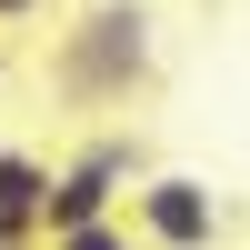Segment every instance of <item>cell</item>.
<instances>
[{"instance_id":"6da1fadb","label":"cell","mask_w":250,"mask_h":250,"mask_svg":"<svg viewBox=\"0 0 250 250\" xmlns=\"http://www.w3.org/2000/svg\"><path fill=\"white\" fill-rule=\"evenodd\" d=\"M140 70H150V10H140V0L90 10V20L70 30V50H60V80H70V90H90V100H120Z\"/></svg>"},{"instance_id":"7a4b0ae2","label":"cell","mask_w":250,"mask_h":250,"mask_svg":"<svg viewBox=\"0 0 250 250\" xmlns=\"http://www.w3.org/2000/svg\"><path fill=\"white\" fill-rule=\"evenodd\" d=\"M130 240H140V250H210V240H220L210 180H180V170L140 180V190H130Z\"/></svg>"},{"instance_id":"3957f363","label":"cell","mask_w":250,"mask_h":250,"mask_svg":"<svg viewBox=\"0 0 250 250\" xmlns=\"http://www.w3.org/2000/svg\"><path fill=\"white\" fill-rule=\"evenodd\" d=\"M130 140H100L90 160H70V170H50V190H40V240H60V230H90V220H120L110 200H120V180H130Z\"/></svg>"},{"instance_id":"277c9868","label":"cell","mask_w":250,"mask_h":250,"mask_svg":"<svg viewBox=\"0 0 250 250\" xmlns=\"http://www.w3.org/2000/svg\"><path fill=\"white\" fill-rule=\"evenodd\" d=\"M40 190H50V160L40 150H0V250L40 240Z\"/></svg>"},{"instance_id":"5b68a950","label":"cell","mask_w":250,"mask_h":250,"mask_svg":"<svg viewBox=\"0 0 250 250\" xmlns=\"http://www.w3.org/2000/svg\"><path fill=\"white\" fill-rule=\"evenodd\" d=\"M50 250H140V240H130V220H90V230H60Z\"/></svg>"},{"instance_id":"8992f818","label":"cell","mask_w":250,"mask_h":250,"mask_svg":"<svg viewBox=\"0 0 250 250\" xmlns=\"http://www.w3.org/2000/svg\"><path fill=\"white\" fill-rule=\"evenodd\" d=\"M30 10H40V0H0V20H30Z\"/></svg>"}]
</instances>
